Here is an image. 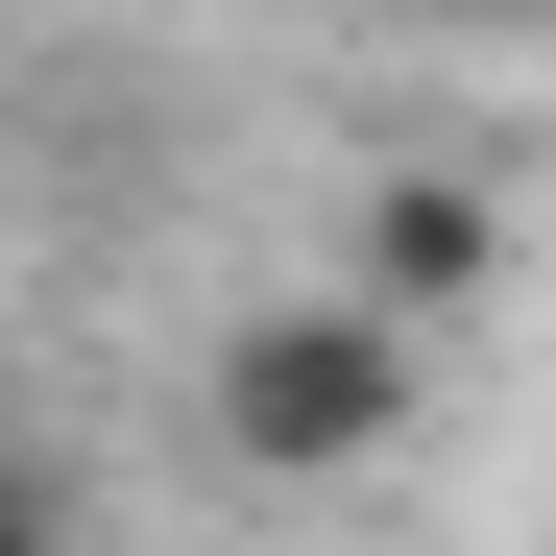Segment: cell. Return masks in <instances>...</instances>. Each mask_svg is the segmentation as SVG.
<instances>
[{"label": "cell", "instance_id": "1", "mask_svg": "<svg viewBox=\"0 0 556 556\" xmlns=\"http://www.w3.org/2000/svg\"><path fill=\"white\" fill-rule=\"evenodd\" d=\"M194 435H218V484H266V508L388 484V459L435 435V339H388L363 291H242L218 363H194Z\"/></svg>", "mask_w": 556, "mask_h": 556}, {"label": "cell", "instance_id": "2", "mask_svg": "<svg viewBox=\"0 0 556 556\" xmlns=\"http://www.w3.org/2000/svg\"><path fill=\"white\" fill-rule=\"evenodd\" d=\"M508 169L484 146H388V169H363V194H339V266H315V291H363V315H388V339H435V315H484L508 291Z\"/></svg>", "mask_w": 556, "mask_h": 556}, {"label": "cell", "instance_id": "3", "mask_svg": "<svg viewBox=\"0 0 556 556\" xmlns=\"http://www.w3.org/2000/svg\"><path fill=\"white\" fill-rule=\"evenodd\" d=\"M0 556H98V532H73V508L25 484V459H0Z\"/></svg>", "mask_w": 556, "mask_h": 556}]
</instances>
